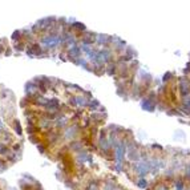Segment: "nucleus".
Segmentation results:
<instances>
[{"mask_svg":"<svg viewBox=\"0 0 190 190\" xmlns=\"http://www.w3.org/2000/svg\"><path fill=\"white\" fill-rule=\"evenodd\" d=\"M15 131L17 132L19 136H20V134H21V126H20V124H19L17 120H16V121H15Z\"/></svg>","mask_w":190,"mask_h":190,"instance_id":"f257e3e1","label":"nucleus"},{"mask_svg":"<svg viewBox=\"0 0 190 190\" xmlns=\"http://www.w3.org/2000/svg\"><path fill=\"white\" fill-rule=\"evenodd\" d=\"M6 169H7V162L4 159H0V172L6 170Z\"/></svg>","mask_w":190,"mask_h":190,"instance_id":"f03ea898","label":"nucleus"}]
</instances>
